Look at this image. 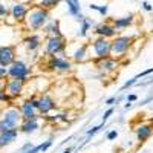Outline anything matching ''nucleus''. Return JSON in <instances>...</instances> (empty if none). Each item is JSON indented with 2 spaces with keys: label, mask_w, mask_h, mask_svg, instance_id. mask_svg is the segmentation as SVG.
<instances>
[{
  "label": "nucleus",
  "mask_w": 153,
  "mask_h": 153,
  "mask_svg": "<svg viewBox=\"0 0 153 153\" xmlns=\"http://www.w3.org/2000/svg\"><path fill=\"white\" fill-rule=\"evenodd\" d=\"M49 20H51V11L49 9L32 5L29 8V12H28L26 19H25L23 25H25V28H26V31L35 32V31H42L43 26Z\"/></svg>",
  "instance_id": "nucleus-1"
},
{
  "label": "nucleus",
  "mask_w": 153,
  "mask_h": 153,
  "mask_svg": "<svg viewBox=\"0 0 153 153\" xmlns=\"http://www.w3.org/2000/svg\"><path fill=\"white\" fill-rule=\"evenodd\" d=\"M20 123H22V113L19 110V106L8 104V107L3 109L0 113V132L16 129Z\"/></svg>",
  "instance_id": "nucleus-2"
},
{
  "label": "nucleus",
  "mask_w": 153,
  "mask_h": 153,
  "mask_svg": "<svg viewBox=\"0 0 153 153\" xmlns=\"http://www.w3.org/2000/svg\"><path fill=\"white\" fill-rule=\"evenodd\" d=\"M68 42L65 35H51L46 37L45 40V55L52 57V55H66Z\"/></svg>",
  "instance_id": "nucleus-3"
},
{
  "label": "nucleus",
  "mask_w": 153,
  "mask_h": 153,
  "mask_svg": "<svg viewBox=\"0 0 153 153\" xmlns=\"http://www.w3.org/2000/svg\"><path fill=\"white\" fill-rule=\"evenodd\" d=\"M133 42H135V37L132 35H117L115 38H112V52L110 55L115 57V58H124L127 54H129L130 48L133 46Z\"/></svg>",
  "instance_id": "nucleus-4"
},
{
  "label": "nucleus",
  "mask_w": 153,
  "mask_h": 153,
  "mask_svg": "<svg viewBox=\"0 0 153 153\" xmlns=\"http://www.w3.org/2000/svg\"><path fill=\"white\" fill-rule=\"evenodd\" d=\"M89 51H91V57L94 60L110 57L112 40L110 38H104V37H97L92 43H89Z\"/></svg>",
  "instance_id": "nucleus-5"
},
{
  "label": "nucleus",
  "mask_w": 153,
  "mask_h": 153,
  "mask_svg": "<svg viewBox=\"0 0 153 153\" xmlns=\"http://www.w3.org/2000/svg\"><path fill=\"white\" fill-rule=\"evenodd\" d=\"M46 68L48 71L55 74H69L72 72V61L66 55H52L48 57Z\"/></svg>",
  "instance_id": "nucleus-6"
},
{
  "label": "nucleus",
  "mask_w": 153,
  "mask_h": 153,
  "mask_svg": "<svg viewBox=\"0 0 153 153\" xmlns=\"http://www.w3.org/2000/svg\"><path fill=\"white\" fill-rule=\"evenodd\" d=\"M94 65L97 68V71L100 72V76H112L115 72L118 71L120 65V60L115 58V57H106V58H100V60H94Z\"/></svg>",
  "instance_id": "nucleus-7"
},
{
  "label": "nucleus",
  "mask_w": 153,
  "mask_h": 153,
  "mask_svg": "<svg viewBox=\"0 0 153 153\" xmlns=\"http://www.w3.org/2000/svg\"><path fill=\"white\" fill-rule=\"evenodd\" d=\"M31 75H32V69L23 60H16L11 66H8L9 78H17V80H22L23 83H28Z\"/></svg>",
  "instance_id": "nucleus-8"
},
{
  "label": "nucleus",
  "mask_w": 153,
  "mask_h": 153,
  "mask_svg": "<svg viewBox=\"0 0 153 153\" xmlns=\"http://www.w3.org/2000/svg\"><path fill=\"white\" fill-rule=\"evenodd\" d=\"M29 3H23V2H14L9 8V16L14 20V23H23L26 19L28 12H29Z\"/></svg>",
  "instance_id": "nucleus-9"
},
{
  "label": "nucleus",
  "mask_w": 153,
  "mask_h": 153,
  "mask_svg": "<svg viewBox=\"0 0 153 153\" xmlns=\"http://www.w3.org/2000/svg\"><path fill=\"white\" fill-rule=\"evenodd\" d=\"M17 60V48L14 45L0 46V66L8 68Z\"/></svg>",
  "instance_id": "nucleus-10"
},
{
  "label": "nucleus",
  "mask_w": 153,
  "mask_h": 153,
  "mask_svg": "<svg viewBox=\"0 0 153 153\" xmlns=\"http://www.w3.org/2000/svg\"><path fill=\"white\" fill-rule=\"evenodd\" d=\"M25 84L22 80H17V78H8L6 80V86H5V92L9 95V98L14 101L16 98H19L22 94H23V89H25Z\"/></svg>",
  "instance_id": "nucleus-11"
},
{
  "label": "nucleus",
  "mask_w": 153,
  "mask_h": 153,
  "mask_svg": "<svg viewBox=\"0 0 153 153\" xmlns=\"http://www.w3.org/2000/svg\"><path fill=\"white\" fill-rule=\"evenodd\" d=\"M54 109H57V103L55 100L48 95V94H42L38 95V113L45 117V115H49Z\"/></svg>",
  "instance_id": "nucleus-12"
},
{
  "label": "nucleus",
  "mask_w": 153,
  "mask_h": 153,
  "mask_svg": "<svg viewBox=\"0 0 153 153\" xmlns=\"http://www.w3.org/2000/svg\"><path fill=\"white\" fill-rule=\"evenodd\" d=\"M94 34L97 37H104V38H115L118 35V31L115 29V26L112 25V22H104V23H100L95 26Z\"/></svg>",
  "instance_id": "nucleus-13"
},
{
  "label": "nucleus",
  "mask_w": 153,
  "mask_h": 153,
  "mask_svg": "<svg viewBox=\"0 0 153 153\" xmlns=\"http://www.w3.org/2000/svg\"><path fill=\"white\" fill-rule=\"evenodd\" d=\"M153 135V126L152 123H141L139 126H136L135 129V136H136V141L139 144H144L146 141L152 138Z\"/></svg>",
  "instance_id": "nucleus-14"
},
{
  "label": "nucleus",
  "mask_w": 153,
  "mask_h": 153,
  "mask_svg": "<svg viewBox=\"0 0 153 153\" xmlns=\"http://www.w3.org/2000/svg\"><path fill=\"white\" fill-rule=\"evenodd\" d=\"M71 60L75 63H84L91 58V51H89V43H83L80 46H76L71 52Z\"/></svg>",
  "instance_id": "nucleus-15"
},
{
  "label": "nucleus",
  "mask_w": 153,
  "mask_h": 153,
  "mask_svg": "<svg viewBox=\"0 0 153 153\" xmlns=\"http://www.w3.org/2000/svg\"><path fill=\"white\" fill-rule=\"evenodd\" d=\"M22 43H23L25 49H26V52L35 54L37 51L42 48L43 40H42V35H38V34H31V35H28V37H25Z\"/></svg>",
  "instance_id": "nucleus-16"
},
{
  "label": "nucleus",
  "mask_w": 153,
  "mask_h": 153,
  "mask_svg": "<svg viewBox=\"0 0 153 153\" xmlns=\"http://www.w3.org/2000/svg\"><path fill=\"white\" fill-rule=\"evenodd\" d=\"M40 118H42V115L34 117V118H31V120H22V123L19 124L20 133L31 135V133L37 132V129H40Z\"/></svg>",
  "instance_id": "nucleus-17"
},
{
  "label": "nucleus",
  "mask_w": 153,
  "mask_h": 153,
  "mask_svg": "<svg viewBox=\"0 0 153 153\" xmlns=\"http://www.w3.org/2000/svg\"><path fill=\"white\" fill-rule=\"evenodd\" d=\"M135 23V14H129V16H124V17H117V19H112V25L115 26V29L120 32L129 29L132 25Z\"/></svg>",
  "instance_id": "nucleus-18"
},
{
  "label": "nucleus",
  "mask_w": 153,
  "mask_h": 153,
  "mask_svg": "<svg viewBox=\"0 0 153 153\" xmlns=\"http://www.w3.org/2000/svg\"><path fill=\"white\" fill-rule=\"evenodd\" d=\"M19 133H20L19 127H16V129L5 130V132H0V149L8 147V146H11L12 143H16L17 138H19Z\"/></svg>",
  "instance_id": "nucleus-19"
},
{
  "label": "nucleus",
  "mask_w": 153,
  "mask_h": 153,
  "mask_svg": "<svg viewBox=\"0 0 153 153\" xmlns=\"http://www.w3.org/2000/svg\"><path fill=\"white\" fill-rule=\"evenodd\" d=\"M19 110H20V113H22V120H31V118H34V117H38V110L31 104V101L29 100H25L23 103L19 106Z\"/></svg>",
  "instance_id": "nucleus-20"
},
{
  "label": "nucleus",
  "mask_w": 153,
  "mask_h": 153,
  "mask_svg": "<svg viewBox=\"0 0 153 153\" xmlns=\"http://www.w3.org/2000/svg\"><path fill=\"white\" fill-rule=\"evenodd\" d=\"M43 34L46 37H51V35H61V28H60V22L58 20H52L51 19L45 26H43Z\"/></svg>",
  "instance_id": "nucleus-21"
},
{
  "label": "nucleus",
  "mask_w": 153,
  "mask_h": 153,
  "mask_svg": "<svg viewBox=\"0 0 153 153\" xmlns=\"http://www.w3.org/2000/svg\"><path fill=\"white\" fill-rule=\"evenodd\" d=\"M95 26H97V25H95V22H94L92 19L84 17L83 22H80V29H78V32H76V35L81 37V38H84V37H87L89 31H91L92 28H95Z\"/></svg>",
  "instance_id": "nucleus-22"
},
{
  "label": "nucleus",
  "mask_w": 153,
  "mask_h": 153,
  "mask_svg": "<svg viewBox=\"0 0 153 153\" xmlns=\"http://www.w3.org/2000/svg\"><path fill=\"white\" fill-rule=\"evenodd\" d=\"M61 2H65V0H34V5L42 6V8L49 9V11H52V9H55Z\"/></svg>",
  "instance_id": "nucleus-23"
},
{
  "label": "nucleus",
  "mask_w": 153,
  "mask_h": 153,
  "mask_svg": "<svg viewBox=\"0 0 153 153\" xmlns=\"http://www.w3.org/2000/svg\"><path fill=\"white\" fill-rule=\"evenodd\" d=\"M65 3L68 6V14L71 17H78L81 14V5H76L74 0H65Z\"/></svg>",
  "instance_id": "nucleus-24"
},
{
  "label": "nucleus",
  "mask_w": 153,
  "mask_h": 153,
  "mask_svg": "<svg viewBox=\"0 0 153 153\" xmlns=\"http://www.w3.org/2000/svg\"><path fill=\"white\" fill-rule=\"evenodd\" d=\"M104 124H106V123H103V121H101V124H100V126L91 127V129H89V130L86 132V136H87V139H89V138H92L94 135H97V133H98V132H100V130L104 127Z\"/></svg>",
  "instance_id": "nucleus-25"
},
{
  "label": "nucleus",
  "mask_w": 153,
  "mask_h": 153,
  "mask_svg": "<svg viewBox=\"0 0 153 153\" xmlns=\"http://www.w3.org/2000/svg\"><path fill=\"white\" fill-rule=\"evenodd\" d=\"M138 80H139V78H138V75H135L133 78H130V80H127V81H126V83H124V84L121 86V91H127V89L133 87V86H135V84L138 83Z\"/></svg>",
  "instance_id": "nucleus-26"
},
{
  "label": "nucleus",
  "mask_w": 153,
  "mask_h": 153,
  "mask_svg": "<svg viewBox=\"0 0 153 153\" xmlns=\"http://www.w3.org/2000/svg\"><path fill=\"white\" fill-rule=\"evenodd\" d=\"M52 144H54L52 138H49V139H46V141H43V143L40 144V153H46L51 147H52Z\"/></svg>",
  "instance_id": "nucleus-27"
},
{
  "label": "nucleus",
  "mask_w": 153,
  "mask_h": 153,
  "mask_svg": "<svg viewBox=\"0 0 153 153\" xmlns=\"http://www.w3.org/2000/svg\"><path fill=\"white\" fill-rule=\"evenodd\" d=\"M6 103V104H12V100L9 98V95L5 92V89H0V104Z\"/></svg>",
  "instance_id": "nucleus-28"
},
{
  "label": "nucleus",
  "mask_w": 153,
  "mask_h": 153,
  "mask_svg": "<svg viewBox=\"0 0 153 153\" xmlns=\"http://www.w3.org/2000/svg\"><path fill=\"white\" fill-rule=\"evenodd\" d=\"M9 16V8L3 3H0V20H3Z\"/></svg>",
  "instance_id": "nucleus-29"
},
{
  "label": "nucleus",
  "mask_w": 153,
  "mask_h": 153,
  "mask_svg": "<svg viewBox=\"0 0 153 153\" xmlns=\"http://www.w3.org/2000/svg\"><path fill=\"white\" fill-rule=\"evenodd\" d=\"M141 9L146 11V12H153V5L150 2H147V0H143L141 2Z\"/></svg>",
  "instance_id": "nucleus-30"
},
{
  "label": "nucleus",
  "mask_w": 153,
  "mask_h": 153,
  "mask_svg": "<svg viewBox=\"0 0 153 153\" xmlns=\"http://www.w3.org/2000/svg\"><path fill=\"white\" fill-rule=\"evenodd\" d=\"M32 147H34V144H32L31 141H28V143H25V144L19 149V153H28V152H29Z\"/></svg>",
  "instance_id": "nucleus-31"
},
{
  "label": "nucleus",
  "mask_w": 153,
  "mask_h": 153,
  "mask_svg": "<svg viewBox=\"0 0 153 153\" xmlns=\"http://www.w3.org/2000/svg\"><path fill=\"white\" fill-rule=\"evenodd\" d=\"M113 112H115V107H113V106H110V107L104 112V115H103V123H107V121H109V118L113 115Z\"/></svg>",
  "instance_id": "nucleus-32"
},
{
  "label": "nucleus",
  "mask_w": 153,
  "mask_h": 153,
  "mask_svg": "<svg viewBox=\"0 0 153 153\" xmlns=\"http://www.w3.org/2000/svg\"><path fill=\"white\" fill-rule=\"evenodd\" d=\"M97 12H98L101 17H106V16H107V12H109V6H107V5H100Z\"/></svg>",
  "instance_id": "nucleus-33"
},
{
  "label": "nucleus",
  "mask_w": 153,
  "mask_h": 153,
  "mask_svg": "<svg viewBox=\"0 0 153 153\" xmlns=\"http://www.w3.org/2000/svg\"><path fill=\"white\" fill-rule=\"evenodd\" d=\"M117 138H118V130H110V132H107V135H106L107 141H113V139H117Z\"/></svg>",
  "instance_id": "nucleus-34"
},
{
  "label": "nucleus",
  "mask_w": 153,
  "mask_h": 153,
  "mask_svg": "<svg viewBox=\"0 0 153 153\" xmlns=\"http://www.w3.org/2000/svg\"><path fill=\"white\" fill-rule=\"evenodd\" d=\"M9 76H8V68H3V66H0V80H8Z\"/></svg>",
  "instance_id": "nucleus-35"
},
{
  "label": "nucleus",
  "mask_w": 153,
  "mask_h": 153,
  "mask_svg": "<svg viewBox=\"0 0 153 153\" xmlns=\"http://www.w3.org/2000/svg\"><path fill=\"white\" fill-rule=\"evenodd\" d=\"M150 84H153V78H147L146 81H141V83H136L135 86H139V87H147V86H150Z\"/></svg>",
  "instance_id": "nucleus-36"
},
{
  "label": "nucleus",
  "mask_w": 153,
  "mask_h": 153,
  "mask_svg": "<svg viewBox=\"0 0 153 153\" xmlns=\"http://www.w3.org/2000/svg\"><path fill=\"white\" fill-rule=\"evenodd\" d=\"M150 74H153V68H149V69L143 71L141 74H138V78H144V76H147V75H150Z\"/></svg>",
  "instance_id": "nucleus-37"
},
{
  "label": "nucleus",
  "mask_w": 153,
  "mask_h": 153,
  "mask_svg": "<svg viewBox=\"0 0 153 153\" xmlns=\"http://www.w3.org/2000/svg\"><path fill=\"white\" fill-rule=\"evenodd\" d=\"M115 101H117V97H112V98H107V100L104 101V104L110 107V106H113V104H115Z\"/></svg>",
  "instance_id": "nucleus-38"
},
{
  "label": "nucleus",
  "mask_w": 153,
  "mask_h": 153,
  "mask_svg": "<svg viewBox=\"0 0 153 153\" xmlns=\"http://www.w3.org/2000/svg\"><path fill=\"white\" fill-rule=\"evenodd\" d=\"M126 100H127V101H130V103H135V101L138 100V95H136V94H130V95H127V97H126Z\"/></svg>",
  "instance_id": "nucleus-39"
},
{
  "label": "nucleus",
  "mask_w": 153,
  "mask_h": 153,
  "mask_svg": "<svg viewBox=\"0 0 153 153\" xmlns=\"http://www.w3.org/2000/svg\"><path fill=\"white\" fill-rule=\"evenodd\" d=\"M152 101H153V95H149L146 100H143V101H141V106H146V104L152 103Z\"/></svg>",
  "instance_id": "nucleus-40"
},
{
  "label": "nucleus",
  "mask_w": 153,
  "mask_h": 153,
  "mask_svg": "<svg viewBox=\"0 0 153 153\" xmlns=\"http://www.w3.org/2000/svg\"><path fill=\"white\" fill-rule=\"evenodd\" d=\"M28 153H40V144H38V146H34Z\"/></svg>",
  "instance_id": "nucleus-41"
},
{
  "label": "nucleus",
  "mask_w": 153,
  "mask_h": 153,
  "mask_svg": "<svg viewBox=\"0 0 153 153\" xmlns=\"http://www.w3.org/2000/svg\"><path fill=\"white\" fill-rule=\"evenodd\" d=\"M132 107H133V103H130V101H127V103L124 104V109H126V110H129V109H132Z\"/></svg>",
  "instance_id": "nucleus-42"
},
{
  "label": "nucleus",
  "mask_w": 153,
  "mask_h": 153,
  "mask_svg": "<svg viewBox=\"0 0 153 153\" xmlns=\"http://www.w3.org/2000/svg\"><path fill=\"white\" fill-rule=\"evenodd\" d=\"M98 6H100V5H95V3H91V5H89V9H91V11H98Z\"/></svg>",
  "instance_id": "nucleus-43"
},
{
  "label": "nucleus",
  "mask_w": 153,
  "mask_h": 153,
  "mask_svg": "<svg viewBox=\"0 0 153 153\" xmlns=\"http://www.w3.org/2000/svg\"><path fill=\"white\" fill-rule=\"evenodd\" d=\"M74 152V147H68V149H65V150H63L61 153H72Z\"/></svg>",
  "instance_id": "nucleus-44"
},
{
  "label": "nucleus",
  "mask_w": 153,
  "mask_h": 153,
  "mask_svg": "<svg viewBox=\"0 0 153 153\" xmlns=\"http://www.w3.org/2000/svg\"><path fill=\"white\" fill-rule=\"evenodd\" d=\"M74 2H75L76 5H81V3H80V0H74Z\"/></svg>",
  "instance_id": "nucleus-45"
},
{
  "label": "nucleus",
  "mask_w": 153,
  "mask_h": 153,
  "mask_svg": "<svg viewBox=\"0 0 153 153\" xmlns=\"http://www.w3.org/2000/svg\"><path fill=\"white\" fill-rule=\"evenodd\" d=\"M150 123H152V126H153V120H152V121H150Z\"/></svg>",
  "instance_id": "nucleus-46"
}]
</instances>
